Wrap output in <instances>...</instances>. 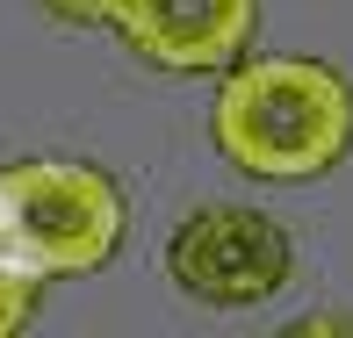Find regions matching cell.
<instances>
[{
    "label": "cell",
    "mask_w": 353,
    "mask_h": 338,
    "mask_svg": "<svg viewBox=\"0 0 353 338\" xmlns=\"http://www.w3.org/2000/svg\"><path fill=\"white\" fill-rule=\"evenodd\" d=\"M123 245V187L87 158H22L0 166V266L65 281L108 266Z\"/></svg>",
    "instance_id": "obj_2"
},
{
    "label": "cell",
    "mask_w": 353,
    "mask_h": 338,
    "mask_svg": "<svg viewBox=\"0 0 353 338\" xmlns=\"http://www.w3.org/2000/svg\"><path fill=\"white\" fill-rule=\"evenodd\" d=\"M288 266H296L288 231L245 202H202L166 237V273L181 281V295L210 302V310H252V302L281 295Z\"/></svg>",
    "instance_id": "obj_3"
},
{
    "label": "cell",
    "mask_w": 353,
    "mask_h": 338,
    "mask_svg": "<svg viewBox=\"0 0 353 338\" xmlns=\"http://www.w3.org/2000/svg\"><path fill=\"white\" fill-rule=\"evenodd\" d=\"M210 137L245 180H317L353 151V87L325 58H238L216 79Z\"/></svg>",
    "instance_id": "obj_1"
},
{
    "label": "cell",
    "mask_w": 353,
    "mask_h": 338,
    "mask_svg": "<svg viewBox=\"0 0 353 338\" xmlns=\"http://www.w3.org/2000/svg\"><path fill=\"white\" fill-rule=\"evenodd\" d=\"M37 273H14V266H0V338H14L29 324V317H37Z\"/></svg>",
    "instance_id": "obj_5"
},
{
    "label": "cell",
    "mask_w": 353,
    "mask_h": 338,
    "mask_svg": "<svg viewBox=\"0 0 353 338\" xmlns=\"http://www.w3.org/2000/svg\"><path fill=\"white\" fill-rule=\"evenodd\" d=\"M108 29L159 72H223L260 29V0H116Z\"/></svg>",
    "instance_id": "obj_4"
},
{
    "label": "cell",
    "mask_w": 353,
    "mask_h": 338,
    "mask_svg": "<svg viewBox=\"0 0 353 338\" xmlns=\"http://www.w3.org/2000/svg\"><path fill=\"white\" fill-rule=\"evenodd\" d=\"M43 8H51L58 22H108V14H116V0H43Z\"/></svg>",
    "instance_id": "obj_6"
}]
</instances>
